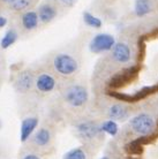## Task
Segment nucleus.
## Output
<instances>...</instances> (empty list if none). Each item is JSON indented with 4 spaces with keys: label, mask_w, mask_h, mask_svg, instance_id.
I'll return each mask as SVG.
<instances>
[{
    "label": "nucleus",
    "mask_w": 158,
    "mask_h": 159,
    "mask_svg": "<svg viewBox=\"0 0 158 159\" xmlns=\"http://www.w3.org/2000/svg\"><path fill=\"white\" fill-rule=\"evenodd\" d=\"M61 98L72 108H82L89 100V90L86 83L82 81L71 79L66 80L59 85Z\"/></svg>",
    "instance_id": "1"
},
{
    "label": "nucleus",
    "mask_w": 158,
    "mask_h": 159,
    "mask_svg": "<svg viewBox=\"0 0 158 159\" xmlns=\"http://www.w3.org/2000/svg\"><path fill=\"white\" fill-rule=\"evenodd\" d=\"M49 69L63 81L74 79L80 70V60L72 53L58 52L52 57Z\"/></svg>",
    "instance_id": "2"
},
{
    "label": "nucleus",
    "mask_w": 158,
    "mask_h": 159,
    "mask_svg": "<svg viewBox=\"0 0 158 159\" xmlns=\"http://www.w3.org/2000/svg\"><path fill=\"white\" fill-rule=\"evenodd\" d=\"M133 58V50L129 43L127 42H117L114 44L113 48L107 53V57L105 58V62L109 64L107 66H104V69H110L113 66V70L118 72L121 68L127 67Z\"/></svg>",
    "instance_id": "3"
},
{
    "label": "nucleus",
    "mask_w": 158,
    "mask_h": 159,
    "mask_svg": "<svg viewBox=\"0 0 158 159\" xmlns=\"http://www.w3.org/2000/svg\"><path fill=\"white\" fill-rule=\"evenodd\" d=\"M59 88V79L46 68H43L38 72H35V81H34V89L40 95H49L55 91Z\"/></svg>",
    "instance_id": "4"
},
{
    "label": "nucleus",
    "mask_w": 158,
    "mask_h": 159,
    "mask_svg": "<svg viewBox=\"0 0 158 159\" xmlns=\"http://www.w3.org/2000/svg\"><path fill=\"white\" fill-rule=\"evenodd\" d=\"M138 72H140L138 65H133V66H127V67L121 68L120 70L115 72L107 80V88L112 89V91H117L118 89L126 87L127 84L132 83L133 80L136 79Z\"/></svg>",
    "instance_id": "5"
},
{
    "label": "nucleus",
    "mask_w": 158,
    "mask_h": 159,
    "mask_svg": "<svg viewBox=\"0 0 158 159\" xmlns=\"http://www.w3.org/2000/svg\"><path fill=\"white\" fill-rule=\"evenodd\" d=\"M129 128L141 136H149L155 133L156 122L155 119L148 113H140L129 120Z\"/></svg>",
    "instance_id": "6"
},
{
    "label": "nucleus",
    "mask_w": 158,
    "mask_h": 159,
    "mask_svg": "<svg viewBox=\"0 0 158 159\" xmlns=\"http://www.w3.org/2000/svg\"><path fill=\"white\" fill-rule=\"evenodd\" d=\"M117 43L114 36L110 34H97L89 43V50L95 54H102V53H109L113 48L114 44Z\"/></svg>",
    "instance_id": "7"
},
{
    "label": "nucleus",
    "mask_w": 158,
    "mask_h": 159,
    "mask_svg": "<svg viewBox=\"0 0 158 159\" xmlns=\"http://www.w3.org/2000/svg\"><path fill=\"white\" fill-rule=\"evenodd\" d=\"M34 81H35V70L27 68L16 74L13 85L15 91L19 93H27L34 89Z\"/></svg>",
    "instance_id": "8"
},
{
    "label": "nucleus",
    "mask_w": 158,
    "mask_h": 159,
    "mask_svg": "<svg viewBox=\"0 0 158 159\" xmlns=\"http://www.w3.org/2000/svg\"><path fill=\"white\" fill-rule=\"evenodd\" d=\"M36 13L38 15V20L40 23L49 24L58 16V6L55 5L54 1L45 0L42 4L38 5Z\"/></svg>",
    "instance_id": "9"
},
{
    "label": "nucleus",
    "mask_w": 158,
    "mask_h": 159,
    "mask_svg": "<svg viewBox=\"0 0 158 159\" xmlns=\"http://www.w3.org/2000/svg\"><path fill=\"white\" fill-rule=\"evenodd\" d=\"M76 133L77 135L83 139H94L102 133L100 130V125H98L97 122L92 121V120H86L80 122L76 126Z\"/></svg>",
    "instance_id": "10"
},
{
    "label": "nucleus",
    "mask_w": 158,
    "mask_h": 159,
    "mask_svg": "<svg viewBox=\"0 0 158 159\" xmlns=\"http://www.w3.org/2000/svg\"><path fill=\"white\" fill-rule=\"evenodd\" d=\"M131 110L129 106H127L126 104L123 102H115L111 103L107 106V116L110 120L113 121H125L131 116Z\"/></svg>",
    "instance_id": "11"
},
{
    "label": "nucleus",
    "mask_w": 158,
    "mask_h": 159,
    "mask_svg": "<svg viewBox=\"0 0 158 159\" xmlns=\"http://www.w3.org/2000/svg\"><path fill=\"white\" fill-rule=\"evenodd\" d=\"M38 24H40V20L36 11H27L24 13H21L19 16V27L24 32H30L37 29Z\"/></svg>",
    "instance_id": "12"
},
{
    "label": "nucleus",
    "mask_w": 158,
    "mask_h": 159,
    "mask_svg": "<svg viewBox=\"0 0 158 159\" xmlns=\"http://www.w3.org/2000/svg\"><path fill=\"white\" fill-rule=\"evenodd\" d=\"M40 120L37 116H28L24 118L21 121V127H20V141L21 142H27L29 137L34 134L36 128L38 126Z\"/></svg>",
    "instance_id": "13"
},
{
    "label": "nucleus",
    "mask_w": 158,
    "mask_h": 159,
    "mask_svg": "<svg viewBox=\"0 0 158 159\" xmlns=\"http://www.w3.org/2000/svg\"><path fill=\"white\" fill-rule=\"evenodd\" d=\"M157 0H135L134 12L137 17H146L155 11Z\"/></svg>",
    "instance_id": "14"
},
{
    "label": "nucleus",
    "mask_w": 158,
    "mask_h": 159,
    "mask_svg": "<svg viewBox=\"0 0 158 159\" xmlns=\"http://www.w3.org/2000/svg\"><path fill=\"white\" fill-rule=\"evenodd\" d=\"M51 131L46 127H43L36 131V134L34 135V143L37 147L44 148L48 147L50 142H51Z\"/></svg>",
    "instance_id": "15"
},
{
    "label": "nucleus",
    "mask_w": 158,
    "mask_h": 159,
    "mask_svg": "<svg viewBox=\"0 0 158 159\" xmlns=\"http://www.w3.org/2000/svg\"><path fill=\"white\" fill-rule=\"evenodd\" d=\"M36 2L37 0H15L12 5H9V8L12 12L21 14L27 11H31V8L35 6Z\"/></svg>",
    "instance_id": "16"
},
{
    "label": "nucleus",
    "mask_w": 158,
    "mask_h": 159,
    "mask_svg": "<svg viewBox=\"0 0 158 159\" xmlns=\"http://www.w3.org/2000/svg\"><path fill=\"white\" fill-rule=\"evenodd\" d=\"M17 38H19V32H17V30L15 28L8 29L7 31H6V34L4 35V37L0 40V46H1V48L6 50V48H11L13 44L17 40Z\"/></svg>",
    "instance_id": "17"
},
{
    "label": "nucleus",
    "mask_w": 158,
    "mask_h": 159,
    "mask_svg": "<svg viewBox=\"0 0 158 159\" xmlns=\"http://www.w3.org/2000/svg\"><path fill=\"white\" fill-rule=\"evenodd\" d=\"M83 21H84V23L87 24L88 27L95 29H99L103 24V22L99 17L92 15L90 12H83Z\"/></svg>",
    "instance_id": "18"
},
{
    "label": "nucleus",
    "mask_w": 158,
    "mask_h": 159,
    "mask_svg": "<svg viewBox=\"0 0 158 159\" xmlns=\"http://www.w3.org/2000/svg\"><path fill=\"white\" fill-rule=\"evenodd\" d=\"M100 130H102V133H106V134H109L111 136H115L119 130V127L115 121L106 120V121H104L100 125Z\"/></svg>",
    "instance_id": "19"
},
{
    "label": "nucleus",
    "mask_w": 158,
    "mask_h": 159,
    "mask_svg": "<svg viewBox=\"0 0 158 159\" xmlns=\"http://www.w3.org/2000/svg\"><path fill=\"white\" fill-rule=\"evenodd\" d=\"M63 159H87V153L81 148H75L66 152Z\"/></svg>",
    "instance_id": "20"
},
{
    "label": "nucleus",
    "mask_w": 158,
    "mask_h": 159,
    "mask_svg": "<svg viewBox=\"0 0 158 159\" xmlns=\"http://www.w3.org/2000/svg\"><path fill=\"white\" fill-rule=\"evenodd\" d=\"M59 2L61 6H63V7L71 8L77 2V0H59Z\"/></svg>",
    "instance_id": "21"
},
{
    "label": "nucleus",
    "mask_w": 158,
    "mask_h": 159,
    "mask_svg": "<svg viewBox=\"0 0 158 159\" xmlns=\"http://www.w3.org/2000/svg\"><path fill=\"white\" fill-rule=\"evenodd\" d=\"M6 24H7V19H6L5 16L0 15V29L6 27Z\"/></svg>",
    "instance_id": "22"
},
{
    "label": "nucleus",
    "mask_w": 158,
    "mask_h": 159,
    "mask_svg": "<svg viewBox=\"0 0 158 159\" xmlns=\"http://www.w3.org/2000/svg\"><path fill=\"white\" fill-rule=\"evenodd\" d=\"M23 159H40V158L37 155H34V153H29V155L24 156Z\"/></svg>",
    "instance_id": "23"
},
{
    "label": "nucleus",
    "mask_w": 158,
    "mask_h": 159,
    "mask_svg": "<svg viewBox=\"0 0 158 159\" xmlns=\"http://www.w3.org/2000/svg\"><path fill=\"white\" fill-rule=\"evenodd\" d=\"M14 1H15V0H0V2H1V4L8 5V6H9V5H12Z\"/></svg>",
    "instance_id": "24"
},
{
    "label": "nucleus",
    "mask_w": 158,
    "mask_h": 159,
    "mask_svg": "<svg viewBox=\"0 0 158 159\" xmlns=\"http://www.w3.org/2000/svg\"><path fill=\"white\" fill-rule=\"evenodd\" d=\"M1 127H2V122H1V120H0V129H1Z\"/></svg>",
    "instance_id": "25"
},
{
    "label": "nucleus",
    "mask_w": 158,
    "mask_h": 159,
    "mask_svg": "<svg viewBox=\"0 0 158 159\" xmlns=\"http://www.w3.org/2000/svg\"><path fill=\"white\" fill-rule=\"evenodd\" d=\"M102 159H110V158H109V157H106V156H105V157H103V158H102Z\"/></svg>",
    "instance_id": "26"
},
{
    "label": "nucleus",
    "mask_w": 158,
    "mask_h": 159,
    "mask_svg": "<svg viewBox=\"0 0 158 159\" xmlns=\"http://www.w3.org/2000/svg\"><path fill=\"white\" fill-rule=\"evenodd\" d=\"M129 159H140V158H129Z\"/></svg>",
    "instance_id": "27"
},
{
    "label": "nucleus",
    "mask_w": 158,
    "mask_h": 159,
    "mask_svg": "<svg viewBox=\"0 0 158 159\" xmlns=\"http://www.w3.org/2000/svg\"><path fill=\"white\" fill-rule=\"evenodd\" d=\"M49 1H54V0H49Z\"/></svg>",
    "instance_id": "28"
},
{
    "label": "nucleus",
    "mask_w": 158,
    "mask_h": 159,
    "mask_svg": "<svg viewBox=\"0 0 158 159\" xmlns=\"http://www.w3.org/2000/svg\"><path fill=\"white\" fill-rule=\"evenodd\" d=\"M157 2H158V0H157Z\"/></svg>",
    "instance_id": "29"
}]
</instances>
